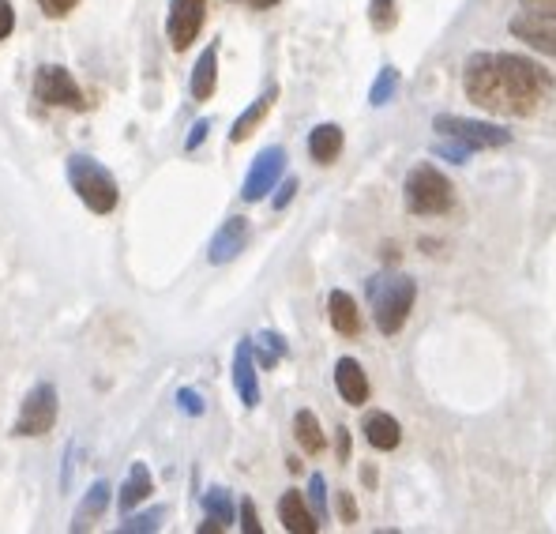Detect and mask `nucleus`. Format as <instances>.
<instances>
[{
    "mask_svg": "<svg viewBox=\"0 0 556 534\" xmlns=\"http://www.w3.org/2000/svg\"><path fill=\"white\" fill-rule=\"evenodd\" d=\"M406 207L414 211V215H444L455 207V189H451V181L444 173L429 166V162H421L414 170L406 173Z\"/></svg>",
    "mask_w": 556,
    "mask_h": 534,
    "instance_id": "4",
    "label": "nucleus"
},
{
    "mask_svg": "<svg viewBox=\"0 0 556 534\" xmlns=\"http://www.w3.org/2000/svg\"><path fill=\"white\" fill-rule=\"evenodd\" d=\"M335 392L350 407H365L369 403V377H365V369H361L357 358H339L335 362Z\"/></svg>",
    "mask_w": 556,
    "mask_h": 534,
    "instance_id": "13",
    "label": "nucleus"
},
{
    "mask_svg": "<svg viewBox=\"0 0 556 534\" xmlns=\"http://www.w3.org/2000/svg\"><path fill=\"white\" fill-rule=\"evenodd\" d=\"M433 132L440 140H455L470 147V151H493V147H508L511 132L489 125V121H470V117H455V113H440L433 121Z\"/></svg>",
    "mask_w": 556,
    "mask_h": 534,
    "instance_id": "7",
    "label": "nucleus"
},
{
    "mask_svg": "<svg viewBox=\"0 0 556 534\" xmlns=\"http://www.w3.org/2000/svg\"><path fill=\"white\" fill-rule=\"evenodd\" d=\"M68 185L76 192L83 207L94 211V215H109V211H117L121 204V189H117V177L91 155H72L68 158Z\"/></svg>",
    "mask_w": 556,
    "mask_h": 534,
    "instance_id": "3",
    "label": "nucleus"
},
{
    "mask_svg": "<svg viewBox=\"0 0 556 534\" xmlns=\"http://www.w3.org/2000/svg\"><path fill=\"white\" fill-rule=\"evenodd\" d=\"M177 407L185 410V414H192V418H200L203 410H207V403H203V395L196 388H181L177 392Z\"/></svg>",
    "mask_w": 556,
    "mask_h": 534,
    "instance_id": "29",
    "label": "nucleus"
},
{
    "mask_svg": "<svg viewBox=\"0 0 556 534\" xmlns=\"http://www.w3.org/2000/svg\"><path fill=\"white\" fill-rule=\"evenodd\" d=\"M109 501H113V486H109V482H94V486L87 489V497L79 501L76 519H72V531H87V527H94V519L106 512Z\"/></svg>",
    "mask_w": 556,
    "mask_h": 534,
    "instance_id": "21",
    "label": "nucleus"
},
{
    "mask_svg": "<svg viewBox=\"0 0 556 534\" xmlns=\"http://www.w3.org/2000/svg\"><path fill=\"white\" fill-rule=\"evenodd\" d=\"M327 320H331V328L339 331L342 339H354L357 331H361L357 301L346 290H331V298H327Z\"/></svg>",
    "mask_w": 556,
    "mask_h": 534,
    "instance_id": "15",
    "label": "nucleus"
},
{
    "mask_svg": "<svg viewBox=\"0 0 556 534\" xmlns=\"http://www.w3.org/2000/svg\"><path fill=\"white\" fill-rule=\"evenodd\" d=\"M203 512H207V519H218L222 527H230L233 519H237L233 501H230V489H222V486L207 489V493H203Z\"/></svg>",
    "mask_w": 556,
    "mask_h": 534,
    "instance_id": "24",
    "label": "nucleus"
},
{
    "mask_svg": "<svg viewBox=\"0 0 556 534\" xmlns=\"http://www.w3.org/2000/svg\"><path fill=\"white\" fill-rule=\"evenodd\" d=\"M278 519H282V527H286L290 534H316L320 531V516L305 504V497H301L297 489H286V493L278 497Z\"/></svg>",
    "mask_w": 556,
    "mask_h": 534,
    "instance_id": "14",
    "label": "nucleus"
},
{
    "mask_svg": "<svg viewBox=\"0 0 556 534\" xmlns=\"http://www.w3.org/2000/svg\"><path fill=\"white\" fill-rule=\"evenodd\" d=\"M188 87H192V98H196V102H207V98L218 91V42H211V46L200 53Z\"/></svg>",
    "mask_w": 556,
    "mask_h": 534,
    "instance_id": "18",
    "label": "nucleus"
},
{
    "mask_svg": "<svg viewBox=\"0 0 556 534\" xmlns=\"http://www.w3.org/2000/svg\"><path fill=\"white\" fill-rule=\"evenodd\" d=\"M369 23L376 34L395 31V23H399V4H395V0H369Z\"/></svg>",
    "mask_w": 556,
    "mask_h": 534,
    "instance_id": "25",
    "label": "nucleus"
},
{
    "mask_svg": "<svg viewBox=\"0 0 556 534\" xmlns=\"http://www.w3.org/2000/svg\"><path fill=\"white\" fill-rule=\"evenodd\" d=\"M248 245V219L233 215L218 226V234L211 237V249H207V260L211 264H230L233 256H241Z\"/></svg>",
    "mask_w": 556,
    "mask_h": 534,
    "instance_id": "12",
    "label": "nucleus"
},
{
    "mask_svg": "<svg viewBox=\"0 0 556 534\" xmlns=\"http://www.w3.org/2000/svg\"><path fill=\"white\" fill-rule=\"evenodd\" d=\"M207 132H211V121H207V117H200V121L192 125V132H188V140H185V151H188V155H192V151H196V147H200V143L207 140Z\"/></svg>",
    "mask_w": 556,
    "mask_h": 534,
    "instance_id": "34",
    "label": "nucleus"
},
{
    "mask_svg": "<svg viewBox=\"0 0 556 534\" xmlns=\"http://www.w3.org/2000/svg\"><path fill=\"white\" fill-rule=\"evenodd\" d=\"M79 0H38V8L46 12L49 19H64L68 12H76Z\"/></svg>",
    "mask_w": 556,
    "mask_h": 534,
    "instance_id": "31",
    "label": "nucleus"
},
{
    "mask_svg": "<svg viewBox=\"0 0 556 534\" xmlns=\"http://www.w3.org/2000/svg\"><path fill=\"white\" fill-rule=\"evenodd\" d=\"M294 196H297V177H286V181L278 185V196L271 200V207H275V211H286V204H290Z\"/></svg>",
    "mask_w": 556,
    "mask_h": 534,
    "instance_id": "32",
    "label": "nucleus"
},
{
    "mask_svg": "<svg viewBox=\"0 0 556 534\" xmlns=\"http://www.w3.org/2000/svg\"><path fill=\"white\" fill-rule=\"evenodd\" d=\"M523 12H534V16H549L556 19V0H519Z\"/></svg>",
    "mask_w": 556,
    "mask_h": 534,
    "instance_id": "35",
    "label": "nucleus"
},
{
    "mask_svg": "<svg viewBox=\"0 0 556 534\" xmlns=\"http://www.w3.org/2000/svg\"><path fill=\"white\" fill-rule=\"evenodd\" d=\"M256 346H252V339H241L237 343V350H233V388H237V395H241V403H245L248 410L260 407V380H256Z\"/></svg>",
    "mask_w": 556,
    "mask_h": 534,
    "instance_id": "11",
    "label": "nucleus"
},
{
    "mask_svg": "<svg viewBox=\"0 0 556 534\" xmlns=\"http://www.w3.org/2000/svg\"><path fill=\"white\" fill-rule=\"evenodd\" d=\"M241 531H245V534H263L260 512H256V504H252V501H241Z\"/></svg>",
    "mask_w": 556,
    "mask_h": 534,
    "instance_id": "30",
    "label": "nucleus"
},
{
    "mask_svg": "<svg viewBox=\"0 0 556 534\" xmlns=\"http://www.w3.org/2000/svg\"><path fill=\"white\" fill-rule=\"evenodd\" d=\"M466 98L489 113L526 117L556 87L553 72L526 61L519 53H474L463 68Z\"/></svg>",
    "mask_w": 556,
    "mask_h": 534,
    "instance_id": "1",
    "label": "nucleus"
},
{
    "mask_svg": "<svg viewBox=\"0 0 556 534\" xmlns=\"http://www.w3.org/2000/svg\"><path fill=\"white\" fill-rule=\"evenodd\" d=\"M294 437H297V444H301V452H309V456H316V452H324L327 448L320 418H316L312 410H297L294 414Z\"/></svg>",
    "mask_w": 556,
    "mask_h": 534,
    "instance_id": "22",
    "label": "nucleus"
},
{
    "mask_svg": "<svg viewBox=\"0 0 556 534\" xmlns=\"http://www.w3.org/2000/svg\"><path fill=\"white\" fill-rule=\"evenodd\" d=\"M365 437L376 452H395L402 444V425L387 410H372V414H365Z\"/></svg>",
    "mask_w": 556,
    "mask_h": 534,
    "instance_id": "16",
    "label": "nucleus"
},
{
    "mask_svg": "<svg viewBox=\"0 0 556 534\" xmlns=\"http://www.w3.org/2000/svg\"><path fill=\"white\" fill-rule=\"evenodd\" d=\"M342 143H346V136H342L339 125H331V121L316 125L309 132V155H312V162H320V166H331V162L342 155Z\"/></svg>",
    "mask_w": 556,
    "mask_h": 534,
    "instance_id": "19",
    "label": "nucleus"
},
{
    "mask_svg": "<svg viewBox=\"0 0 556 534\" xmlns=\"http://www.w3.org/2000/svg\"><path fill=\"white\" fill-rule=\"evenodd\" d=\"M155 493V478H151V471H147V463H132V471H128V478H124L121 493H117V504H121V512H132L136 504H143L147 497Z\"/></svg>",
    "mask_w": 556,
    "mask_h": 534,
    "instance_id": "20",
    "label": "nucleus"
},
{
    "mask_svg": "<svg viewBox=\"0 0 556 534\" xmlns=\"http://www.w3.org/2000/svg\"><path fill=\"white\" fill-rule=\"evenodd\" d=\"M34 98L42 102V106H53V110H76L83 113L91 102L83 95V87L76 83V76L64 68V64H42L38 72H34Z\"/></svg>",
    "mask_w": 556,
    "mask_h": 534,
    "instance_id": "6",
    "label": "nucleus"
},
{
    "mask_svg": "<svg viewBox=\"0 0 556 534\" xmlns=\"http://www.w3.org/2000/svg\"><path fill=\"white\" fill-rule=\"evenodd\" d=\"M309 501L316 504V516H320V523L327 519V482L324 474H312L309 478Z\"/></svg>",
    "mask_w": 556,
    "mask_h": 534,
    "instance_id": "28",
    "label": "nucleus"
},
{
    "mask_svg": "<svg viewBox=\"0 0 556 534\" xmlns=\"http://www.w3.org/2000/svg\"><path fill=\"white\" fill-rule=\"evenodd\" d=\"M203 19H207V0H170V16H166V34H170V46L177 53H185L203 31Z\"/></svg>",
    "mask_w": 556,
    "mask_h": 534,
    "instance_id": "9",
    "label": "nucleus"
},
{
    "mask_svg": "<svg viewBox=\"0 0 556 534\" xmlns=\"http://www.w3.org/2000/svg\"><path fill=\"white\" fill-rule=\"evenodd\" d=\"M252 346H256V362H260V369H275V365L286 358V339H282L278 331H260Z\"/></svg>",
    "mask_w": 556,
    "mask_h": 534,
    "instance_id": "23",
    "label": "nucleus"
},
{
    "mask_svg": "<svg viewBox=\"0 0 556 534\" xmlns=\"http://www.w3.org/2000/svg\"><path fill=\"white\" fill-rule=\"evenodd\" d=\"M399 68H380V76H376V83H372V91H369V102L372 106H387L391 98H395V91H399Z\"/></svg>",
    "mask_w": 556,
    "mask_h": 534,
    "instance_id": "26",
    "label": "nucleus"
},
{
    "mask_svg": "<svg viewBox=\"0 0 556 534\" xmlns=\"http://www.w3.org/2000/svg\"><path fill=\"white\" fill-rule=\"evenodd\" d=\"M57 414H61V399H57V388L53 384H34L31 392L23 395L16 414V425H12V437H46L57 425Z\"/></svg>",
    "mask_w": 556,
    "mask_h": 534,
    "instance_id": "5",
    "label": "nucleus"
},
{
    "mask_svg": "<svg viewBox=\"0 0 556 534\" xmlns=\"http://www.w3.org/2000/svg\"><path fill=\"white\" fill-rule=\"evenodd\" d=\"M12 31H16V8H12V0H0V42Z\"/></svg>",
    "mask_w": 556,
    "mask_h": 534,
    "instance_id": "33",
    "label": "nucleus"
},
{
    "mask_svg": "<svg viewBox=\"0 0 556 534\" xmlns=\"http://www.w3.org/2000/svg\"><path fill=\"white\" fill-rule=\"evenodd\" d=\"M162 519H166V508H151V512H143V516H128L117 531L121 534H147V531H158Z\"/></svg>",
    "mask_w": 556,
    "mask_h": 534,
    "instance_id": "27",
    "label": "nucleus"
},
{
    "mask_svg": "<svg viewBox=\"0 0 556 534\" xmlns=\"http://www.w3.org/2000/svg\"><path fill=\"white\" fill-rule=\"evenodd\" d=\"M233 4H248V8H256V12H267V8H275L278 0H233Z\"/></svg>",
    "mask_w": 556,
    "mask_h": 534,
    "instance_id": "38",
    "label": "nucleus"
},
{
    "mask_svg": "<svg viewBox=\"0 0 556 534\" xmlns=\"http://www.w3.org/2000/svg\"><path fill=\"white\" fill-rule=\"evenodd\" d=\"M282 173H286V151L282 147H263L256 162H252V170H248L245 185H241V200L245 204H260L267 192L278 189Z\"/></svg>",
    "mask_w": 556,
    "mask_h": 534,
    "instance_id": "8",
    "label": "nucleus"
},
{
    "mask_svg": "<svg viewBox=\"0 0 556 534\" xmlns=\"http://www.w3.org/2000/svg\"><path fill=\"white\" fill-rule=\"evenodd\" d=\"M350 448H354V440H350V429H346V425H339V429H335V452H339L342 463L350 459Z\"/></svg>",
    "mask_w": 556,
    "mask_h": 534,
    "instance_id": "36",
    "label": "nucleus"
},
{
    "mask_svg": "<svg viewBox=\"0 0 556 534\" xmlns=\"http://www.w3.org/2000/svg\"><path fill=\"white\" fill-rule=\"evenodd\" d=\"M365 294H369L376 328L384 331V335H399L406 328V320H410V309H414V298H417L414 279L384 271V275H372L369 283H365Z\"/></svg>",
    "mask_w": 556,
    "mask_h": 534,
    "instance_id": "2",
    "label": "nucleus"
},
{
    "mask_svg": "<svg viewBox=\"0 0 556 534\" xmlns=\"http://www.w3.org/2000/svg\"><path fill=\"white\" fill-rule=\"evenodd\" d=\"M508 31L526 42L530 49H538L545 57H556V19L549 16H534V12H523L508 23Z\"/></svg>",
    "mask_w": 556,
    "mask_h": 534,
    "instance_id": "10",
    "label": "nucleus"
},
{
    "mask_svg": "<svg viewBox=\"0 0 556 534\" xmlns=\"http://www.w3.org/2000/svg\"><path fill=\"white\" fill-rule=\"evenodd\" d=\"M339 516H342V523H357V501L350 497V493H339Z\"/></svg>",
    "mask_w": 556,
    "mask_h": 534,
    "instance_id": "37",
    "label": "nucleus"
},
{
    "mask_svg": "<svg viewBox=\"0 0 556 534\" xmlns=\"http://www.w3.org/2000/svg\"><path fill=\"white\" fill-rule=\"evenodd\" d=\"M361 482H365V486H376V482H380V474H376V467H369V463H365V467H361Z\"/></svg>",
    "mask_w": 556,
    "mask_h": 534,
    "instance_id": "39",
    "label": "nucleus"
},
{
    "mask_svg": "<svg viewBox=\"0 0 556 534\" xmlns=\"http://www.w3.org/2000/svg\"><path fill=\"white\" fill-rule=\"evenodd\" d=\"M275 98H278V87H267V91H263V95L256 98V102H252V106H248V110L241 113L237 121H233L230 143H245L248 136H252V132H256L263 121H267V113H271V106H275Z\"/></svg>",
    "mask_w": 556,
    "mask_h": 534,
    "instance_id": "17",
    "label": "nucleus"
}]
</instances>
